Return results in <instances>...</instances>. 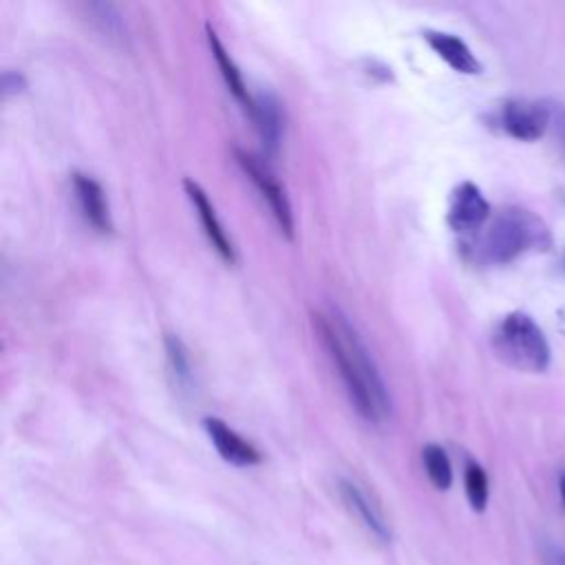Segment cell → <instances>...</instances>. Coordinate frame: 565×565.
Returning a JSON list of instances; mask_svg holds the SVG:
<instances>
[{
	"instance_id": "cell-6",
	"label": "cell",
	"mask_w": 565,
	"mask_h": 565,
	"mask_svg": "<svg viewBox=\"0 0 565 565\" xmlns=\"http://www.w3.org/2000/svg\"><path fill=\"white\" fill-rule=\"evenodd\" d=\"M236 159H238L241 168L245 170V174L252 179V183L258 188L260 196L267 201V205H269V210H271V214H274L278 227H280L287 236H291V232H294L291 205H289L287 194H285V190L280 188V183H278V181L267 172V168H265L258 159H254L252 154H247V152H243V150H236Z\"/></svg>"
},
{
	"instance_id": "cell-15",
	"label": "cell",
	"mask_w": 565,
	"mask_h": 565,
	"mask_svg": "<svg viewBox=\"0 0 565 565\" xmlns=\"http://www.w3.org/2000/svg\"><path fill=\"white\" fill-rule=\"evenodd\" d=\"M463 488H466V499L475 512H483L488 505V475L477 461H468L463 468Z\"/></svg>"
},
{
	"instance_id": "cell-19",
	"label": "cell",
	"mask_w": 565,
	"mask_h": 565,
	"mask_svg": "<svg viewBox=\"0 0 565 565\" xmlns=\"http://www.w3.org/2000/svg\"><path fill=\"white\" fill-rule=\"evenodd\" d=\"M558 492H561V501H563V508H565V470L558 475Z\"/></svg>"
},
{
	"instance_id": "cell-9",
	"label": "cell",
	"mask_w": 565,
	"mask_h": 565,
	"mask_svg": "<svg viewBox=\"0 0 565 565\" xmlns=\"http://www.w3.org/2000/svg\"><path fill=\"white\" fill-rule=\"evenodd\" d=\"M338 492L344 501V505L349 508V512L380 541H391V527L388 521L384 519L382 510L377 508V503L369 497V492L364 488H360L355 481L351 479H340L338 481Z\"/></svg>"
},
{
	"instance_id": "cell-7",
	"label": "cell",
	"mask_w": 565,
	"mask_h": 565,
	"mask_svg": "<svg viewBox=\"0 0 565 565\" xmlns=\"http://www.w3.org/2000/svg\"><path fill=\"white\" fill-rule=\"evenodd\" d=\"M247 115L254 121V128L260 137L265 154L276 157L282 141V130H285L280 102L271 93H258L252 97V108Z\"/></svg>"
},
{
	"instance_id": "cell-4",
	"label": "cell",
	"mask_w": 565,
	"mask_h": 565,
	"mask_svg": "<svg viewBox=\"0 0 565 565\" xmlns=\"http://www.w3.org/2000/svg\"><path fill=\"white\" fill-rule=\"evenodd\" d=\"M552 110L543 102L508 99L499 110V126L505 135L519 141H536L545 135Z\"/></svg>"
},
{
	"instance_id": "cell-11",
	"label": "cell",
	"mask_w": 565,
	"mask_h": 565,
	"mask_svg": "<svg viewBox=\"0 0 565 565\" xmlns=\"http://www.w3.org/2000/svg\"><path fill=\"white\" fill-rule=\"evenodd\" d=\"M73 192H75L79 212L86 218V223L93 230L108 234L113 230V221H110V210H108V201H106L102 185L93 177L75 172L73 174Z\"/></svg>"
},
{
	"instance_id": "cell-5",
	"label": "cell",
	"mask_w": 565,
	"mask_h": 565,
	"mask_svg": "<svg viewBox=\"0 0 565 565\" xmlns=\"http://www.w3.org/2000/svg\"><path fill=\"white\" fill-rule=\"evenodd\" d=\"M490 203L472 181H463L452 190L448 205V225L457 234H479V230H483V225L490 221Z\"/></svg>"
},
{
	"instance_id": "cell-12",
	"label": "cell",
	"mask_w": 565,
	"mask_h": 565,
	"mask_svg": "<svg viewBox=\"0 0 565 565\" xmlns=\"http://www.w3.org/2000/svg\"><path fill=\"white\" fill-rule=\"evenodd\" d=\"M424 40L428 46L457 73L463 75H477L481 73V62L472 53V49L457 35L446 33V31H424Z\"/></svg>"
},
{
	"instance_id": "cell-14",
	"label": "cell",
	"mask_w": 565,
	"mask_h": 565,
	"mask_svg": "<svg viewBox=\"0 0 565 565\" xmlns=\"http://www.w3.org/2000/svg\"><path fill=\"white\" fill-rule=\"evenodd\" d=\"M422 463H424V470H426L430 483L437 490H448L450 488V483H452V466H450V459H448V455H446V450L441 446H437V444L424 446Z\"/></svg>"
},
{
	"instance_id": "cell-3",
	"label": "cell",
	"mask_w": 565,
	"mask_h": 565,
	"mask_svg": "<svg viewBox=\"0 0 565 565\" xmlns=\"http://www.w3.org/2000/svg\"><path fill=\"white\" fill-rule=\"evenodd\" d=\"M492 351L510 369L523 373H543L552 353L543 329L523 311L505 313L492 329Z\"/></svg>"
},
{
	"instance_id": "cell-10",
	"label": "cell",
	"mask_w": 565,
	"mask_h": 565,
	"mask_svg": "<svg viewBox=\"0 0 565 565\" xmlns=\"http://www.w3.org/2000/svg\"><path fill=\"white\" fill-rule=\"evenodd\" d=\"M183 185H185L188 199L192 201V205H194V210H196V214H199V218H201V225H203L205 236L210 238L212 247L216 249V254H218L225 263L232 265V263L236 260V252H234V245H232V241L227 238V234H225V230H223V225H221V221H218V216H216V210H214L212 201L207 199V194L203 192V188H201L199 183H194L192 179H185Z\"/></svg>"
},
{
	"instance_id": "cell-1",
	"label": "cell",
	"mask_w": 565,
	"mask_h": 565,
	"mask_svg": "<svg viewBox=\"0 0 565 565\" xmlns=\"http://www.w3.org/2000/svg\"><path fill=\"white\" fill-rule=\"evenodd\" d=\"M313 324L333 364L338 366L340 380L358 415L371 424H382L391 413V397L355 329L338 309L316 311Z\"/></svg>"
},
{
	"instance_id": "cell-17",
	"label": "cell",
	"mask_w": 565,
	"mask_h": 565,
	"mask_svg": "<svg viewBox=\"0 0 565 565\" xmlns=\"http://www.w3.org/2000/svg\"><path fill=\"white\" fill-rule=\"evenodd\" d=\"M88 13H90V20L95 24H99V29L110 35V38H121V18L117 13V9L113 4H104V2H90L88 4Z\"/></svg>"
},
{
	"instance_id": "cell-13",
	"label": "cell",
	"mask_w": 565,
	"mask_h": 565,
	"mask_svg": "<svg viewBox=\"0 0 565 565\" xmlns=\"http://www.w3.org/2000/svg\"><path fill=\"white\" fill-rule=\"evenodd\" d=\"M207 42H210V51H212V55H214V60H216V64H218V68H221V75H223V79H225L230 93H232V95L243 104V108L249 113V108H252V95H249L247 88H245L243 75H241L238 66L234 64V60L230 57V53L225 51V46H223V42L218 40L216 31H214L210 24H207Z\"/></svg>"
},
{
	"instance_id": "cell-18",
	"label": "cell",
	"mask_w": 565,
	"mask_h": 565,
	"mask_svg": "<svg viewBox=\"0 0 565 565\" xmlns=\"http://www.w3.org/2000/svg\"><path fill=\"white\" fill-rule=\"evenodd\" d=\"M0 86H2V97H9V95L22 93L26 88V79L20 71H4Z\"/></svg>"
},
{
	"instance_id": "cell-16",
	"label": "cell",
	"mask_w": 565,
	"mask_h": 565,
	"mask_svg": "<svg viewBox=\"0 0 565 565\" xmlns=\"http://www.w3.org/2000/svg\"><path fill=\"white\" fill-rule=\"evenodd\" d=\"M166 355H168V366H170V373L174 375V382L179 386H190L192 384L190 355L185 344L172 333L166 335Z\"/></svg>"
},
{
	"instance_id": "cell-2",
	"label": "cell",
	"mask_w": 565,
	"mask_h": 565,
	"mask_svg": "<svg viewBox=\"0 0 565 565\" xmlns=\"http://www.w3.org/2000/svg\"><path fill=\"white\" fill-rule=\"evenodd\" d=\"M552 234L545 221L525 207H503L472 241V252L481 263L505 265L527 252H545Z\"/></svg>"
},
{
	"instance_id": "cell-20",
	"label": "cell",
	"mask_w": 565,
	"mask_h": 565,
	"mask_svg": "<svg viewBox=\"0 0 565 565\" xmlns=\"http://www.w3.org/2000/svg\"><path fill=\"white\" fill-rule=\"evenodd\" d=\"M556 565H565V554H558V563Z\"/></svg>"
},
{
	"instance_id": "cell-8",
	"label": "cell",
	"mask_w": 565,
	"mask_h": 565,
	"mask_svg": "<svg viewBox=\"0 0 565 565\" xmlns=\"http://www.w3.org/2000/svg\"><path fill=\"white\" fill-rule=\"evenodd\" d=\"M203 428L210 437V441L214 444L216 452L232 466H256L260 463V452L247 441L243 439L236 430H232L223 419L218 417H205L203 419Z\"/></svg>"
}]
</instances>
